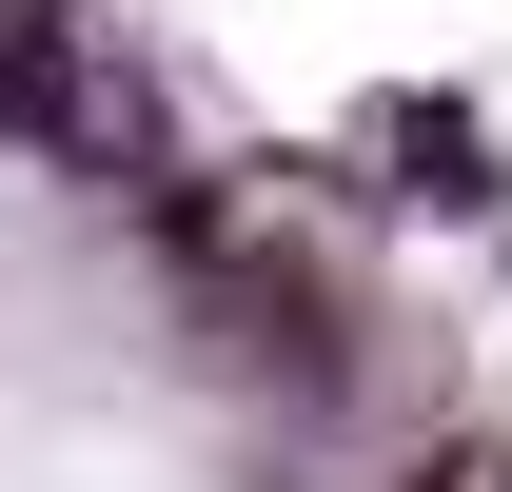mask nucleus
<instances>
[{
  "instance_id": "1",
  "label": "nucleus",
  "mask_w": 512,
  "mask_h": 492,
  "mask_svg": "<svg viewBox=\"0 0 512 492\" xmlns=\"http://www.w3.org/2000/svg\"><path fill=\"white\" fill-rule=\"evenodd\" d=\"M414 492H512V433H473V453H434Z\"/></svg>"
}]
</instances>
